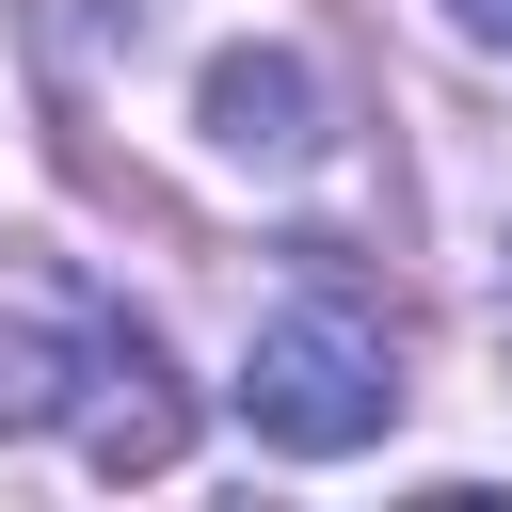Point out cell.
<instances>
[{
	"label": "cell",
	"mask_w": 512,
	"mask_h": 512,
	"mask_svg": "<svg viewBox=\"0 0 512 512\" xmlns=\"http://www.w3.org/2000/svg\"><path fill=\"white\" fill-rule=\"evenodd\" d=\"M304 112H320V96H304L288 48H224V64H208V128H224V160H304V144H320Z\"/></svg>",
	"instance_id": "3"
},
{
	"label": "cell",
	"mask_w": 512,
	"mask_h": 512,
	"mask_svg": "<svg viewBox=\"0 0 512 512\" xmlns=\"http://www.w3.org/2000/svg\"><path fill=\"white\" fill-rule=\"evenodd\" d=\"M64 384H80V448L96 464H176V368H160V336H128V320H80V352H64Z\"/></svg>",
	"instance_id": "2"
},
{
	"label": "cell",
	"mask_w": 512,
	"mask_h": 512,
	"mask_svg": "<svg viewBox=\"0 0 512 512\" xmlns=\"http://www.w3.org/2000/svg\"><path fill=\"white\" fill-rule=\"evenodd\" d=\"M448 16H464V32H480V48L512 64V0H448Z\"/></svg>",
	"instance_id": "4"
},
{
	"label": "cell",
	"mask_w": 512,
	"mask_h": 512,
	"mask_svg": "<svg viewBox=\"0 0 512 512\" xmlns=\"http://www.w3.org/2000/svg\"><path fill=\"white\" fill-rule=\"evenodd\" d=\"M240 416H256V448L336 464V448H368V432L400 416V336H384L352 288H288V304L240 336Z\"/></svg>",
	"instance_id": "1"
}]
</instances>
